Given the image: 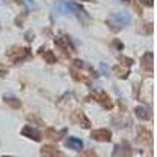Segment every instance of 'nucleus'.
Masks as SVG:
<instances>
[{"mask_svg":"<svg viewBox=\"0 0 157 157\" xmlns=\"http://www.w3.org/2000/svg\"><path fill=\"white\" fill-rule=\"evenodd\" d=\"M55 10L58 13H61V14H66V16H75L78 19H83V22L88 19L86 16V11L80 6V5H77V3H72V2H60L55 5Z\"/></svg>","mask_w":157,"mask_h":157,"instance_id":"1","label":"nucleus"},{"mask_svg":"<svg viewBox=\"0 0 157 157\" xmlns=\"http://www.w3.org/2000/svg\"><path fill=\"white\" fill-rule=\"evenodd\" d=\"M130 21H132V17H130V14L126 13V11L113 13V14H110L107 17V24L110 25L112 30H121V29H124L126 25L130 24Z\"/></svg>","mask_w":157,"mask_h":157,"instance_id":"2","label":"nucleus"},{"mask_svg":"<svg viewBox=\"0 0 157 157\" xmlns=\"http://www.w3.org/2000/svg\"><path fill=\"white\" fill-rule=\"evenodd\" d=\"M132 155V148L129 146V143L123 141L120 145H116L113 149V157H130Z\"/></svg>","mask_w":157,"mask_h":157,"instance_id":"3","label":"nucleus"},{"mask_svg":"<svg viewBox=\"0 0 157 157\" xmlns=\"http://www.w3.org/2000/svg\"><path fill=\"white\" fill-rule=\"evenodd\" d=\"M91 138H94L98 141H110L112 132L109 129H96V130L91 132Z\"/></svg>","mask_w":157,"mask_h":157,"instance_id":"4","label":"nucleus"},{"mask_svg":"<svg viewBox=\"0 0 157 157\" xmlns=\"http://www.w3.org/2000/svg\"><path fill=\"white\" fill-rule=\"evenodd\" d=\"M22 135L29 137V138H33L35 141H39V140H41V132H39L38 129L32 127V126H25V127L22 129Z\"/></svg>","mask_w":157,"mask_h":157,"instance_id":"5","label":"nucleus"},{"mask_svg":"<svg viewBox=\"0 0 157 157\" xmlns=\"http://www.w3.org/2000/svg\"><path fill=\"white\" fill-rule=\"evenodd\" d=\"M58 155H60V151L54 145H46L41 149V157H58Z\"/></svg>","mask_w":157,"mask_h":157,"instance_id":"6","label":"nucleus"},{"mask_svg":"<svg viewBox=\"0 0 157 157\" xmlns=\"http://www.w3.org/2000/svg\"><path fill=\"white\" fill-rule=\"evenodd\" d=\"M66 146H68V148H72V149H75V151H78V149L83 148V141H82L80 138L69 137V138L66 140Z\"/></svg>","mask_w":157,"mask_h":157,"instance_id":"7","label":"nucleus"},{"mask_svg":"<svg viewBox=\"0 0 157 157\" xmlns=\"http://www.w3.org/2000/svg\"><path fill=\"white\" fill-rule=\"evenodd\" d=\"M135 115L140 118V120H149L151 118V115H149V110L146 109V107H137L135 109Z\"/></svg>","mask_w":157,"mask_h":157,"instance_id":"8","label":"nucleus"},{"mask_svg":"<svg viewBox=\"0 0 157 157\" xmlns=\"http://www.w3.org/2000/svg\"><path fill=\"white\" fill-rule=\"evenodd\" d=\"M96 98H98V101L102 104L104 107H109V109H112V102H110V98H109L105 93H102V91H101L99 94H96Z\"/></svg>","mask_w":157,"mask_h":157,"instance_id":"9","label":"nucleus"},{"mask_svg":"<svg viewBox=\"0 0 157 157\" xmlns=\"http://www.w3.org/2000/svg\"><path fill=\"white\" fill-rule=\"evenodd\" d=\"M152 54L151 52H148V54H145V57L141 58V61H143V68H146V69H152Z\"/></svg>","mask_w":157,"mask_h":157,"instance_id":"10","label":"nucleus"},{"mask_svg":"<svg viewBox=\"0 0 157 157\" xmlns=\"http://www.w3.org/2000/svg\"><path fill=\"white\" fill-rule=\"evenodd\" d=\"M72 120L74 121H77V123H80V124H83V127H90V121L86 120V116L83 115V113H75L74 116H72Z\"/></svg>","mask_w":157,"mask_h":157,"instance_id":"11","label":"nucleus"},{"mask_svg":"<svg viewBox=\"0 0 157 157\" xmlns=\"http://www.w3.org/2000/svg\"><path fill=\"white\" fill-rule=\"evenodd\" d=\"M5 102H6V104H10V105H11V107H14V109L21 107V102H19L16 98H11V96H8V98H6V96H5Z\"/></svg>","mask_w":157,"mask_h":157,"instance_id":"12","label":"nucleus"},{"mask_svg":"<svg viewBox=\"0 0 157 157\" xmlns=\"http://www.w3.org/2000/svg\"><path fill=\"white\" fill-rule=\"evenodd\" d=\"M63 134H64V130H63V132H61V134H57V132H55V130H54V129H49V130H47V132H46V137H49L50 140H60L58 137H60V135H63Z\"/></svg>","mask_w":157,"mask_h":157,"instance_id":"13","label":"nucleus"},{"mask_svg":"<svg viewBox=\"0 0 157 157\" xmlns=\"http://www.w3.org/2000/svg\"><path fill=\"white\" fill-rule=\"evenodd\" d=\"M44 58L47 60V63H55V57H54V54H52L50 50L44 52Z\"/></svg>","mask_w":157,"mask_h":157,"instance_id":"14","label":"nucleus"},{"mask_svg":"<svg viewBox=\"0 0 157 157\" xmlns=\"http://www.w3.org/2000/svg\"><path fill=\"white\" fill-rule=\"evenodd\" d=\"M83 157H98V154H96L94 151H86V152L83 154Z\"/></svg>","mask_w":157,"mask_h":157,"instance_id":"15","label":"nucleus"},{"mask_svg":"<svg viewBox=\"0 0 157 157\" xmlns=\"http://www.w3.org/2000/svg\"><path fill=\"white\" fill-rule=\"evenodd\" d=\"M140 2L143 5H146V6H152L154 5V0H140Z\"/></svg>","mask_w":157,"mask_h":157,"instance_id":"16","label":"nucleus"},{"mask_svg":"<svg viewBox=\"0 0 157 157\" xmlns=\"http://www.w3.org/2000/svg\"><path fill=\"white\" fill-rule=\"evenodd\" d=\"M101 71H102V74H109V68L104 63H101Z\"/></svg>","mask_w":157,"mask_h":157,"instance_id":"17","label":"nucleus"},{"mask_svg":"<svg viewBox=\"0 0 157 157\" xmlns=\"http://www.w3.org/2000/svg\"><path fill=\"white\" fill-rule=\"evenodd\" d=\"M25 3H27L29 6H32V8H36V3H35V2H32V0H25Z\"/></svg>","mask_w":157,"mask_h":157,"instance_id":"18","label":"nucleus"},{"mask_svg":"<svg viewBox=\"0 0 157 157\" xmlns=\"http://www.w3.org/2000/svg\"><path fill=\"white\" fill-rule=\"evenodd\" d=\"M123 2H124V3H129V0H123Z\"/></svg>","mask_w":157,"mask_h":157,"instance_id":"19","label":"nucleus"},{"mask_svg":"<svg viewBox=\"0 0 157 157\" xmlns=\"http://www.w3.org/2000/svg\"><path fill=\"white\" fill-rule=\"evenodd\" d=\"M3 157H8V155H3Z\"/></svg>","mask_w":157,"mask_h":157,"instance_id":"20","label":"nucleus"}]
</instances>
